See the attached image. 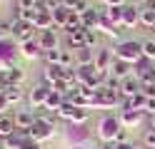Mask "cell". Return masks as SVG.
<instances>
[{
  "label": "cell",
  "mask_w": 155,
  "mask_h": 149,
  "mask_svg": "<svg viewBox=\"0 0 155 149\" xmlns=\"http://www.w3.org/2000/svg\"><path fill=\"white\" fill-rule=\"evenodd\" d=\"M123 132V124H120V119L118 117H103L100 119V124H98V137H100V142H118V137Z\"/></svg>",
  "instance_id": "6da1fadb"
},
{
  "label": "cell",
  "mask_w": 155,
  "mask_h": 149,
  "mask_svg": "<svg viewBox=\"0 0 155 149\" xmlns=\"http://www.w3.org/2000/svg\"><path fill=\"white\" fill-rule=\"evenodd\" d=\"M115 57L135 65L138 60H143V42H138V40H123V42L115 47Z\"/></svg>",
  "instance_id": "7a4b0ae2"
},
{
  "label": "cell",
  "mask_w": 155,
  "mask_h": 149,
  "mask_svg": "<svg viewBox=\"0 0 155 149\" xmlns=\"http://www.w3.org/2000/svg\"><path fill=\"white\" fill-rule=\"evenodd\" d=\"M28 132H30V139H35V142H45V139H50L53 137V132H55V127H50V124H45V122H38L35 119V124L28 129Z\"/></svg>",
  "instance_id": "3957f363"
},
{
  "label": "cell",
  "mask_w": 155,
  "mask_h": 149,
  "mask_svg": "<svg viewBox=\"0 0 155 149\" xmlns=\"http://www.w3.org/2000/svg\"><path fill=\"white\" fill-rule=\"evenodd\" d=\"M33 33H35V25L23 23V20H13V37L15 40L28 42V40H33Z\"/></svg>",
  "instance_id": "277c9868"
},
{
  "label": "cell",
  "mask_w": 155,
  "mask_h": 149,
  "mask_svg": "<svg viewBox=\"0 0 155 149\" xmlns=\"http://www.w3.org/2000/svg\"><path fill=\"white\" fill-rule=\"evenodd\" d=\"M80 17H83V25H85V27L98 30L100 17H103V8H85L83 13H80Z\"/></svg>",
  "instance_id": "5b68a950"
},
{
  "label": "cell",
  "mask_w": 155,
  "mask_h": 149,
  "mask_svg": "<svg viewBox=\"0 0 155 149\" xmlns=\"http://www.w3.org/2000/svg\"><path fill=\"white\" fill-rule=\"evenodd\" d=\"M113 50L110 47H103L95 52V70H103V72H110V67H113Z\"/></svg>",
  "instance_id": "8992f818"
},
{
  "label": "cell",
  "mask_w": 155,
  "mask_h": 149,
  "mask_svg": "<svg viewBox=\"0 0 155 149\" xmlns=\"http://www.w3.org/2000/svg\"><path fill=\"white\" fill-rule=\"evenodd\" d=\"M140 92V79L138 77H125L123 79V82H120V97L123 99H130V97H135V95H138Z\"/></svg>",
  "instance_id": "52a82bcc"
},
{
  "label": "cell",
  "mask_w": 155,
  "mask_h": 149,
  "mask_svg": "<svg viewBox=\"0 0 155 149\" xmlns=\"http://www.w3.org/2000/svg\"><path fill=\"white\" fill-rule=\"evenodd\" d=\"M13 119H15V129H30L35 124V112L33 109H18Z\"/></svg>",
  "instance_id": "ba28073f"
},
{
  "label": "cell",
  "mask_w": 155,
  "mask_h": 149,
  "mask_svg": "<svg viewBox=\"0 0 155 149\" xmlns=\"http://www.w3.org/2000/svg\"><path fill=\"white\" fill-rule=\"evenodd\" d=\"M118 119H120V124H123V127H135V124H140L143 112H138V109H125V107H120Z\"/></svg>",
  "instance_id": "9c48e42d"
},
{
  "label": "cell",
  "mask_w": 155,
  "mask_h": 149,
  "mask_svg": "<svg viewBox=\"0 0 155 149\" xmlns=\"http://www.w3.org/2000/svg\"><path fill=\"white\" fill-rule=\"evenodd\" d=\"M38 45H40L43 52H48V50H55L58 47V35H55V30H43V33H38Z\"/></svg>",
  "instance_id": "30bf717a"
},
{
  "label": "cell",
  "mask_w": 155,
  "mask_h": 149,
  "mask_svg": "<svg viewBox=\"0 0 155 149\" xmlns=\"http://www.w3.org/2000/svg\"><path fill=\"white\" fill-rule=\"evenodd\" d=\"M48 95H50V87L48 85H38L33 92H30V104H33V109H40V107H45V102H48Z\"/></svg>",
  "instance_id": "8fae6325"
},
{
  "label": "cell",
  "mask_w": 155,
  "mask_h": 149,
  "mask_svg": "<svg viewBox=\"0 0 155 149\" xmlns=\"http://www.w3.org/2000/svg\"><path fill=\"white\" fill-rule=\"evenodd\" d=\"M130 70H133L130 62H125V60H118V57H115V60H113V67H110V77L125 79V77H130Z\"/></svg>",
  "instance_id": "7c38bea8"
},
{
  "label": "cell",
  "mask_w": 155,
  "mask_h": 149,
  "mask_svg": "<svg viewBox=\"0 0 155 149\" xmlns=\"http://www.w3.org/2000/svg\"><path fill=\"white\" fill-rule=\"evenodd\" d=\"M28 137H30L28 129H15V132L5 139V149H23V144H25Z\"/></svg>",
  "instance_id": "4fadbf2b"
},
{
  "label": "cell",
  "mask_w": 155,
  "mask_h": 149,
  "mask_svg": "<svg viewBox=\"0 0 155 149\" xmlns=\"http://www.w3.org/2000/svg\"><path fill=\"white\" fill-rule=\"evenodd\" d=\"M38 15H40V5H30V8H18V13H15V20H23V23H30V25H35Z\"/></svg>",
  "instance_id": "5bb4252c"
},
{
  "label": "cell",
  "mask_w": 155,
  "mask_h": 149,
  "mask_svg": "<svg viewBox=\"0 0 155 149\" xmlns=\"http://www.w3.org/2000/svg\"><path fill=\"white\" fill-rule=\"evenodd\" d=\"M43 79H45L48 87H53L58 79H63V67H60V65H45V70H43Z\"/></svg>",
  "instance_id": "9a60e30c"
},
{
  "label": "cell",
  "mask_w": 155,
  "mask_h": 149,
  "mask_svg": "<svg viewBox=\"0 0 155 149\" xmlns=\"http://www.w3.org/2000/svg\"><path fill=\"white\" fill-rule=\"evenodd\" d=\"M0 92H3L5 95V99H8V102H10V104H15V102H20V99H23V89H20V85H0Z\"/></svg>",
  "instance_id": "2e32d148"
},
{
  "label": "cell",
  "mask_w": 155,
  "mask_h": 149,
  "mask_svg": "<svg viewBox=\"0 0 155 149\" xmlns=\"http://www.w3.org/2000/svg\"><path fill=\"white\" fill-rule=\"evenodd\" d=\"M75 62L78 67H88V65H95V52L90 47H80V50H75Z\"/></svg>",
  "instance_id": "e0dca14e"
},
{
  "label": "cell",
  "mask_w": 155,
  "mask_h": 149,
  "mask_svg": "<svg viewBox=\"0 0 155 149\" xmlns=\"http://www.w3.org/2000/svg\"><path fill=\"white\" fill-rule=\"evenodd\" d=\"M140 23V10L133 8V5H125L123 10V27H135Z\"/></svg>",
  "instance_id": "ac0fdd59"
},
{
  "label": "cell",
  "mask_w": 155,
  "mask_h": 149,
  "mask_svg": "<svg viewBox=\"0 0 155 149\" xmlns=\"http://www.w3.org/2000/svg\"><path fill=\"white\" fill-rule=\"evenodd\" d=\"M20 50H23V57H28V60H35V57L43 55V50H40V45H38L35 37L28 40V42H20Z\"/></svg>",
  "instance_id": "d6986e66"
},
{
  "label": "cell",
  "mask_w": 155,
  "mask_h": 149,
  "mask_svg": "<svg viewBox=\"0 0 155 149\" xmlns=\"http://www.w3.org/2000/svg\"><path fill=\"white\" fill-rule=\"evenodd\" d=\"M0 75H3V82L5 85H20L25 79V72L20 67H10V70H5V72H0Z\"/></svg>",
  "instance_id": "ffe728a7"
},
{
  "label": "cell",
  "mask_w": 155,
  "mask_h": 149,
  "mask_svg": "<svg viewBox=\"0 0 155 149\" xmlns=\"http://www.w3.org/2000/svg\"><path fill=\"white\" fill-rule=\"evenodd\" d=\"M65 99H68L65 95H60V92H55V89H50V95H48V102H45L43 109H48V112H58V109L63 107Z\"/></svg>",
  "instance_id": "44dd1931"
},
{
  "label": "cell",
  "mask_w": 155,
  "mask_h": 149,
  "mask_svg": "<svg viewBox=\"0 0 155 149\" xmlns=\"http://www.w3.org/2000/svg\"><path fill=\"white\" fill-rule=\"evenodd\" d=\"M123 10H125V5H113V8H103V15L110 20V23L118 27V25H123Z\"/></svg>",
  "instance_id": "7402d4cb"
},
{
  "label": "cell",
  "mask_w": 155,
  "mask_h": 149,
  "mask_svg": "<svg viewBox=\"0 0 155 149\" xmlns=\"http://www.w3.org/2000/svg\"><path fill=\"white\" fill-rule=\"evenodd\" d=\"M85 30V27H83ZM83 30H78V33H68V37H65V45H68V50H80V47H85V35H83Z\"/></svg>",
  "instance_id": "603a6c76"
},
{
  "label": "cell",
  "mask_w": 155,
  "mask_h": 149,
  "mask_svg": "<svg viewBox=\"0 0 155 149\" xmlns=\"http://www.w3.org/2000/svg\"><path fill=\"white\" fill-rule=\"evenodd\" d=\"M35 30H38V33L53 30V13H48V10L40 8V15H38V20H35Z\"/></svg>",
  "instance_id": "cb8c5ba5"
},
{
  "label": "cell",
  "mask_w": 155,
  "mask_h": 149,
  "mask_svg": "<svg viewBox=\"0 0 155 149\" xmlns=\"http://www.w3.org/2000/svg\"><path fill=\"white\" fill-rule=\"evenodd\" d=\"M13 132H15V119L10 114H0V137L8 139Z\"/></svg>",
  "instance_id": "d4e9b609"
},
{
  "label": "cell",
  "mask_w": 155,
  "mask_h": 149,
  "mask_svg": "<svg viewBox=\"0 0 155 149\" xmlns=\"http://www.w3.org/2000/svg\"><path fill=\"white\" fill-rule=\"evenodd\" d=\"M68 20H70V10L68 8H58V10H53V25L55 27H68Z\"/></svg>",
  "instance_id": "484cf974"
},
{
  "label": "cell",
  "mask_w": 155,
  "mask_h": 149,
  "mask_svg": "<svg viewBox=\"0 0 155 149\" xmlns=\"http://www.w3.org/2000/svg\"><path fill=\"white\" fill-rule=\"evenodd\" d=\"M140 25L143 27H155V8H148V5H145V8H140Z\"/></svg>",
  "instance_id": "4316f807"
},
{
  "label": "cell",
  "mask_w": 155,
  "mask_h": 149,
  "mask_svg": "<svg viewBox=\"0 0 155 149\" xmlns=\"http://www.w3.org/2000/svg\"><path fill=\"white\" fill-rule=\"evenodd\" d=\"M88 119H90V109H88V107H78V109H75V114H73V119H70V124L83 127Z\"/></svg>",
  "instance_id": "83f0119b"
},
{
  "label": "cell",
  "mask_w": 155,
  "mask_h": 149,
  "mask_svg": "<svg viewBox=\"0 0 155 149\" xmlns=\"http://www.w3.org/2000/svg\"><path fill=\"white\" fill-rule=\"evenodd\" d=\"M75 109H78V107H75V104L70 102V99H65V102H63V107L58 109L55 114H58V117H63V119H68V122H70V119H73V114H75Z\"/></svg>",
  "instance_id": "f1b7e54d"
},
{
  "label": "cell",
  "mask_w": 155,
  "mask_h": 149,
  "mask_svg": "<svg viewBox=\"0 0 155 149\" xmlns=\"http://www.w3.org/2000/svg\"><path fill=\"white\" fill-rule=\"evenodd\" d=\"M63 8H68L70 13H83L88 5H85V0H63Z\"/></svg>",
  "instance_id": "f546056e"
},
{
  "label": "cell",
  "mask_w": 155,
  "mask_h": 149,
  "mask_svg": "<svg viewBox=\"0 0 155 149\" xmlns=\"http://www.w3.org/2000/svg\"><path fill=\"white\" fill-rule=\"evenodd\" d=\"M73 60H75V55H70V50H60V62H58V65H60L63 70H70L73 67Z\"/></svg>",
  "instance_id": "4dcf8cb0"
},
{
  "label": "cell",
  "mask_w": 155,
  "mask_h": 149,
  "mask_svg": "<svg viewBox=\"0 0 155 149\" xmlns=\"http://www.w3.org/2000/svg\"><path fill=\"white\" fill-rule=\"evenodd\" d=\"M83 35H85V47H95V45H98V33H95V30H90V27H85L83 30Z\"/></svg>",
  "instance_id": "1f68e13d"
},
{
  "label": "cell",
  "mask_w": 155,
  "mask_h": 149,
  "mask_svg": "<svg viewBox=\"0 0 155 149\" xmlns=\"http://www.w3.org/2000/svg\"><path fill=\"white\" fill-rule=\"evenodd\" d=\"M143 57H148L150 62L155 60V40H145L143 42Z\"/></svg>",
  "instance_id": "d6a6232c"
},
{
  "label": "cell",
  "mask_w": 155,
  "mask_h": 149,
  "mask_svg": "<svg viewBox=\"0 0 155 149\" xmlns=\"http://www.w3.org/2000/svg\"><path fill=\"white\" fill-rule=\"evenodd\" d=\"M140 92L148 97V99H153V97H155V82H153V79H145V82H140Z\"/></svg>",
  "instance_id": "836d02e7"
},
{
  "label": "cell",
  "mask_w": 155,
  "mask_h": 149,
  "mask_svg": "<svg viewBox=\"0 0 155 149\" xmlns=\"http://www.w3.org/2000/svg\"><path fill=\"white\" fill-rule=\"evenodd\" d=\"M43 57H45V62H48V65H58V62H60V47L43 52Z\"/></svg>",
  "instance_id": "e575fe53"
},
{
  "label": "cell",
  "mask_w": 155,
  "mask_h": 149,
  "mask_svg": "<svg viewBox=\"0 0 155 149\" xmlns=\"http://www.w3.org/2000/svg\"><path fill=\"white\" fill-rule=\"evenodd\" d=\"M143 142H145V147H148V149H155V129H148V132H145Z\"/></svg>",
  "instance_id": "d590c367"
},
{
  "label": "cell",
  "mask_w": 155,
  "mask_h": 149,
  "mask_svg": "<svg viewBox=\"0 0 155 149\" xmlns=\"http://www.w3.org/2000/svg\"><path fill=\"white\" fill-rule=\"evenodd\" d=\"M23 149H43V144H40V142H35V139H30V137H28V139H25V144H23Z\"/></svg>",
  "instance_id": "8d00e7d4"
},
{
  "label": "cell",
  "mask_w": 155,
  "mask_h": 149,
  "mask_svg": "<svg viewBox=\"0 0 155 149\" xmlns=\"http://www.w3.org/2000/svg\"><path fill=\"white\" fill-rule=\"evenodd\" d=\"M8 107H10V102H8V99H5V95L0 92V114H5V109H8Z\"/></svg>",
  "instance_id": "74e56055"
},
{
  "label": "cell",
  "mask_w": 155,
  "mask_h": 149,
  "mask_svg": "<svg viewBox=\"0 0 155 149\" xmlns=\"http://www.w3.org/2000/svg\"><path fill=\"white\" fill-rule=\"evenodd\" d=\"M105 8H113V5H125V0H103Z\"/></svg>",
  "instance_id": "f35d334b"
},
{
  "label": "cell",
  "mask_w": 155,
  "mask_h": 149,
  "mask_svg": "<svg viewBox=\"0 0 155 149\" xmlns=\"http://www.w3.org/2000/svg\"><path fill=\"white\" fill-rule=\"evenodd\" d=\"M148 114H155V97L153 99H148V109H145Z\"/></svg>",
  "instance_id": "ab89813d"
},
{
  "label": "cell",
  "mask_w": 155,
  "mask_h": 149,
  "mask_svg": "<svg viewBox=\"0 0 155 149\" xmlns=\"http://www.w3.org/2000/svg\"><path fill=\"white\" fill-rule=\"evenodd\" d=\"M100 149H118V142H103Z\"/></svg>",
  "instance_id": "60d3db41"
},
{
  "label": "cell",
  "mask_w": 155,
  "mask_h": 149,
  "mask_svg": "<svg viewBox=\"0 0 155 149\" xmlns=\"http://www.w3.org/2000/svg\"><path fill=\"white\" fill-rule=\"evenodd\" d=\"M118 149H135L133 144H128V142H123V144H118Z\"/></svg>",
  "instance_id": "b9f144b4"
},
{
  "label": "cell",
  "mask_w": 155,
  "mask_h": 149,
  "mask_svg": "<svg viewBox=\"0 0 155 149\" xmlns=\"http://www.w3.org/2000/svg\"><path fill=\"white\" fill-rule=\"evenodd\" d=\"M150 129H155V114H150Z\"/></svg>",
  "instance_id": "7bdbcfd3"
},
{
  "label": "cell",
  "mask_w": 155,
  "mask_h": 149,
  "mask_svg": "<svg viewBox=\"0 0 155 149\" xmlns=\"http://www.w3.org/2000/svg\"><path fill=\"white\" fill-rule=\"evenodd\" d=\"M3 40H8V35L3 33V27H0V42H3Z\"/></svg>",
  "instance_id": "ee69618b"
},
{
  "label": "cell",
  "mask_w": 155,
  "mask_h": 149,
  "mask_svg": "<svg viewBox=\"0 0 155 149\" xmlns=\"http://www.w3.org/2000/svg\"><path fill=\"white\" fill-rule=\"evenodd\" d=\"M25 3H33V5H40L43 0H25Z\"/></svg>",
  "instance_id": "f6af8a7d"
},
{
  "label": "cell",
  "mask_w": 155,
  "mask_h": 149,
  "mask_svg": "<svg viewBox=\"0 0 155 149\" xmlns=\"http://www.w3.org/2000/svg\"><path fill=\"white\" fill-rule=\"evenodd\" d=\"M83 149H100V147H95V144H88V147H83Z\"/></svg>",
  "instance_id": "bcb514c9"
},
{
  "label": "cell",
  "mask_w": 155,
  "mask_h": 149,
  "mask_svg": "<svg viewBox=\"0 0 155 149\" xmlns=\"http://www.w3.org/2000/svg\"><path fill=\"white\" fill-rule=\"evenodd\" d=\"M148 8H155V0H148Z\"/></svg>",
  "instance_id": "7dc6e473"
},
{
  "label": "cell",
  "mask_w": 155,
  "mask_h": 149,
  "mask_svg": "<svg viewBox=\"0 0 155 149\" xmlns=\"http://www.w3.org/2000/svg\"><path fill=\"white\" fill-rule=\"evenodd\" d=\"M0 85H3V75H0Z\"/></svg>",
  "instance_id": "c3c4849f"
},
{
  "label": "cell",
  "mask_w": 155,
  "mask_h": 149,
  "mask_svg": "<svg viewBox=\"0 0 155 149\" xmlns=\"http://www.w3.org/2000/svg\"><path fill=\"white\" fill-rule=\"evenodd\" d=\"M153 30H155V27H153Z\"/></svg>",
  "instance_id": "681fc988"
}]
</instances>
